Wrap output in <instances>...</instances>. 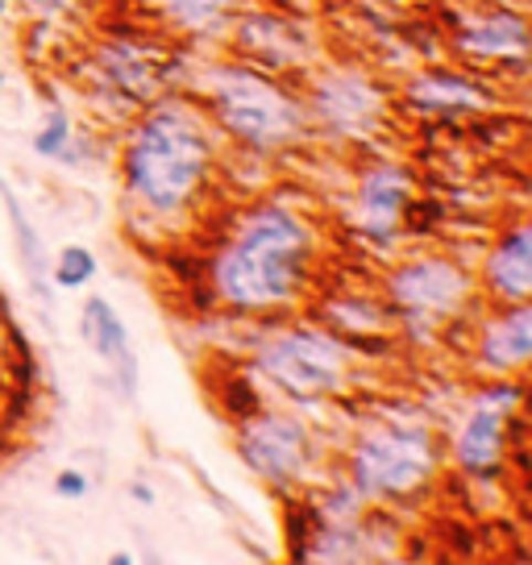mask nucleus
Here are the masks:
<instances>
[{"mask_svg": "<svg viewBox=\"0 0 532 565\" xmlns=\"http://www.w3.org/2000/svg\"><path fill=\"white\" fill-rule=\"evenodd\" d=\"M312 237L284 209H258L216 263V291L237 308L284 303L304 282Z\"/></svg>", "mask_w": 532, "mask_h": 565, "instance_id": "1", "label": "nucleus"}, {"mask_svg": "<svg viewBox=\"0 0 532 565\" xmlns=\"http://www.w3.org/2000/svg\"><path fill=\"white\" fill-rule=\"evenodd\" d=\"M125 167H129L134 192L142 195L146 204H155L159 212H175L204 179L209 138L188 108L167 105L138 125Z\"/></svg>", "mask_w": 532, "mask_h": 565, "instance_id": "2", "label": "nucleus"}, {"mask_svg": "<svg viewBox=\"0 0 532 565\" xmlns=\"http://www.w3.org/2000/svg\"><path fill=\"white\" fill-rule=\"evenodd\" d=\"M213 100L221 121L249 146H279L296 138L300 129V108L254 71H221L213 84Z\"/></svg>", "mask_w": 532, "mask_h": 565, "instance_id": "3", "label": "nucleus"}, {"mask_svg": "<svg viewBox=\"0 0 532 565\" xmlns=\"http://www.w3.org/2000/svg\"><path fill=\"white\" fill-rule=\"evenodd\" d=\"M433 470V437L421 424H383L362 437L354 478L371 494H408Z\"/></svg>", "mask_w": 532, "mask_h": 565, "instance_id": "4", "label": "nucleus"}, {"mask_svg": "<svg viewBox=\"0 0 532 565\" xmlns=\"http://www.w3.org/2000/svg\"><path fill=\"white\" fill-rule=\"evenodd\" d=\"M263 366L291 395H324V391H338L345 379V350L338 337L296 329L266 345Z\"/></svg>", "mask_w": 532, "mask_h": 565, "instance_id": "5", "label": "nucleus"}, {"mask_svg": "<svg viewBox=\"0 0 532 565\" xmlns=\"http://www.w3.org/2000/svg\"><path fill=\"white\" fill-rule=\"evenodd\" d=\"M304 424L291 416H258L242 433V458L249 461L254 475L270 482H287L304 466Z\"/></svg>", "mask_w": 532, "mask_h": 565, "instance_id": "6", "label": "nucleus"}, {"mask_svg": "<svg viewBox=\"0 0 532 565\" xmlns=\"http://www.w3.org/2000/svg\"><path fill=\"white\" fill-rule=\"evenodd\" d=\"M391 291H395V300L404 303V308L421 312V317L454 312L461 303V296H466V275L454 263L425 258V263H412L404 270H395Z\"/></svg>", "mask_w": 532, "mask_h": 565, "instance_id": "7", "label": "nucleus"}, {"mask_svg": "<svg viewBox=\"0 0 532 565\" xmlns=\"http://www.w3.org/2000/svg\"><path fill=\"white\" fill-rule=\"evenodd\" d=\"M383 108V96L362 75H329L317 88V113L338 129H362Z\"/></svg>", "mask_w": 532, "mask_h": 565, "instance_id": "8", "label": "nucleus"}, {"mask_svg": "<svg viewBox=\"0 0 532 565\" xmlns=\"http://www.w3.org/2000/svg\"><path fill=\"white\" fill-rule=\"evenodd\" d=\"M84 333H88L92 350L100 353L108 366L117 371L125 395H134V387H138V362H134L129 333H125L121 317L113 312V303L100 300V296H96V300H88V308H84Z\"/></svg>", "mask_w": 532, "mask_h": 565, "instance_id": "9", "label": "nucleus"}, {"mask_svg": "<svg viewBox=\"0 0 532 565\" xmlns=\"http://www.w3.org/2000/svg\"><path fill=\"white\" fill-rule=\"evenodd\" d=\"M503 424H508V407L499 404H479L475 416L466 420L458 437V458L466 470L475 475H491V466L503 454Z\"/></svg>", "mask_w": 532, "mask_h": 565, "instance_id": "10", "label": "nucleus"}, {"mask_svg": "<svg viewBox=\"0 0 532 565\" xmlns=\"http://www.w3.org/2000/svg\"><path fill=\"white\" fill-rule=\"evenodd\" d=\"M532 353V308L515 303L512 312H503L499 320L487 324L482 337V358L499 366V371H512L520 362H529Z\"/></svg>", "mask_w": 532, "mask_h": 565, "instance_id": "11", "label": "nucleus"}, {"mask_svg": "<svg viewBox=\"0 0 532 565\" xmlns=\"http://www.w3.org/2000/svg\"><path fill=\"white\" fill-rule=\"evenodd\" d=\"M487 279L499 296L508 300H524L532 291V230H515L512 237H503L499 249L491 254Z\"/></svg>", "mask_w": 532, "mask_h": 565, "instance_id": "12", "label": "nucleus"}, {"mask_svg": "<svg viewBox=\"0 0 532 565\" xmlns=\"http://www.w3.org/2000/svg\"><path fill=\"white\" fill-rule=\"evenodd\" d=\"M461 51H475V54H520L529 51V30H524V18L515 13H491V18L475 21L470 30H461Z\"/></svg>", "mask_w": 532, "mask_h": 565, "instance_id": "13", "label": "nucleus"}, {"mask_svg": "<svg viewBox=\"0 0 532 565\" xmlns=\"http://www.w3.org/2000/svg\"><path fill=\"white\" fill-rule=\"evenodd\" d=\"M412 100L428 113H461V108H482L491 105V96L461 75H421L412 84Z\"/></svg>", "mask_w": 532, "mask_h": 565, "instance_id": "14", "label": "nucleus"}, {"mask_svg": "<svg viewBox=\"0 0 532 565\" xmlns=\"http://www.w3.org/2000/svg\"><path fill=\"white\" fill-rule=\"evenodd\" d=\"M404 204H408V179L400 171H374L362 179V212L374 230H387Z\"/></svg>", "mask_w": 532, "mask_h": 565, "instance_id": "15", "label": "nucleus"}, {"mask_svg": "<svg viewBox=\"0 0 532 565\" xmlns=\"http://www.w3.org/2000/svg\"><path fill=\"white\" fill-rule=\"evenodd\" d=\"M242 46L270 58V63H291L296 54H304V42L296 38V30H287L284 21L266 18V13L246 18V25H242Z\"/></svg>", "mask_w": 532, "mask_h": 565, "instance_id": "16", "label": "nucleus"}, {"mask_svg": "<svg viewBox=\"0 0 532 565\" xmlns=\"http://www.w3.org/2000/svg\"><path fill=\"white\" fill-rule=\"evenodd\" d=\"M0 195H4V204H9V216H13V230H18L25 270L34 275V287L42 291V296H46V258H42V242H38V233L30 230V221H25V212H21V204H18V195L9 192L4 183H0Z\"/></svg>", "mask_w": 532, "mask_h": 565, "instance_id": "17", "label": "nucleus"}, {"mask_svg": "<svg viewBox=\"0 0 532 565\" xmlns=\"http://www.w3.org/2000/svg\"><path fill=\"white\" fill-rule=\"evenodd\" d=\"M167 4V13L179 21V25H188V30H209L216 21L225 18V9H230V0H162Z\"/></svg>", "mask_w": 532, "mask_h": 565, "instance_id": "18", "label": "nucleus"}, {"mask_svg": "<svg viewBox=\"0 0 532 565\" xmlns=\"http://www.w3.org/2000/svg\"><path fill=\"white\" fill-rule=\"evenodd\" d=\"M108 71L117 75V84L129 92H146L155 79H150V71H146V63L138 58V54L129 51V46H113L108 51Z\"/></svg>", "mask_w": 532, "mask_h": 565, "instance_id": "19", "label": "nucleus"}, {"mask_svg": "<svg viewBox=\"0 0 532 565\" xmlns=\"http://www.w3.org/2000/svg\"><path fill=\"white\" fill-rule=\"evenodd\" d=\"M92 275H96V258H92V249L67 246L63 254H58V266H54V282H58V287H84Z\"/></svg>", "mask_w": 532, "mask_h": 565, "instance_id": "20", "label": "nucleus"}, {"mask_svg": "<svg viewBox=\"0 0 532 565\" xmlns=\"http://www.w3.org/2000/svg\"><path fill=\"white\" fill-rule=\"evenodd\" d=\"M67 138H72V125H67V117H63V113H51L46 129L34 138V150H38V154H46V159H54V154H63Z\"/></svg>", "mask_w": 532, "mask_h": 565, "instance_id": "21", "label": "nucleus"}, {"mask_svg": "<svg viewBox=\"0 0 532 565\" xmlns=\"http://www.w3.org/2000/svg\"><path fill=\"white\" fill-rule=\"evenodd\" d=\"M230 407L237 416H254L258 412V395L246 387V379H233V391H230Z\"/></svg>", "mask_w": 532, "mask_h": 565, "instance_id": "22", "label": "nucleus"}, {"mask_svg": "<svg viewBox=\"0 0 532 565\" xmlns=\"http://www.w3.org/2000/svg\"><path fill=\"white\" fill-rule=\"evenodd\" d=\"M54 491L63 494V499H84L88 494V478L79 475V470H63L58 482H54Z\"/></svg>", "mask_w": 532, "mask_h": 565, "instance_id": "23", "label": "nucleus"}, {"mask_svg": "<svg viewBox=\"0 0 532 565\" xmlns=\"http://www.w3.org/2000/svg\"><path fill=\"white\" fill-rule=\"evenodd\" d=\"M30 4H38V9H46V13H54V9H63L67 0H30Z\"/></svg>", "mask_w": 532, "mask_h": 565, "instance_id": "24", "label": "nucleus"}, {"mask_svg": "<svg viewBox=\"0 0 532 565\" xmlns=\"http://www.w3.org/2000/svg\"><path fill=\"white\" fill-rule=\"evenodd\" d=\"M134 499H142V503H150L155 494H150V487H134Z\"/></svg>", "mask_w": 532, "mask_h": 565, "instance_id": "25", "label": "nucleus"}, {"mask_svg": "<svg viewBox=\"0 0 532 565\" xmlns=\"http://www.w3.org/2000/svg\"><path fill=\"white\" fill-rule=\"evenodd\" d=\"M4 13H9V0H0V21H4Z\"/></svg>", "mask_w": 532, "mask_h": 565, "instance_id": "26", "label": "nucleus"}]
</instances>
